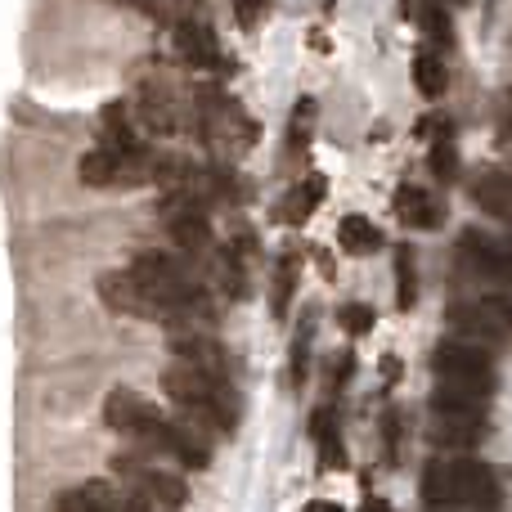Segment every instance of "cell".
I'll use <instances>...</instances> for the list:
<instances>
[{"label":"cell","instance_id":"12","mask_svg":"<svg viewBox=\"0 0 512 512\" xmlns=\"http://www.w3.org/2000/svg\"><path fill=\"white\" fill-rule=\"evenodd\" d=\"M167 351H171V360L194 364V369L216 373V378L234 382V373H239V360L225 351V342L212 333V328H171Z\"/></svg>","mask_w":512,"mask_h":512},{"label":"cell","instance_id":"20","mask_svg":"<svg viewBox=\"0 0 512 512\" xmlns=\"http://www.w3.org/2000/svg\"><path fill=\"white\" fill-rule=\"evenodd\" d=\"M297 283H301V252H279L274 256V270H270V315L274 319H288L292 297H297Z\"/></svg>","mask_w":512,"mask_h":512},{"label":"cell","instance_id":"17","mask_svg":"<svg viewBox=\"0 0 512 512\" xmlns=\"http://www.w3.org/2000/svg\"><path fill=\"white\" fill-rule=\"evenodd\" d=\"M396 216L405 230H441L445 225V203L423 185H400L396 189Z\"/></svg>","mask_w":512,"mask_h":512},{"label":"cell","instance_id":"38","mask_svg":"<svg viewBox=\"0 0 512 512\" xmlns=\"http://www.w3.org/2000/svg\"><path fill=\"white\" fill-rule=\"evenodd\" d=\"M436 512H459V508H436Z\"/></svg>","mask_w":512,"mask_h":512},{"label":"cell","instance_id":"4","mask_svg":"<svg viewBox=\"0 0 512 512\" xmlns=\"http://www.w3.org/2000/svg\"><path fill=\"white\" fill-rule=\"evenodd\" d=\"M158 382H162L171 405H176L189 423L203 427V432H212V436L239 432L243 414H239V396H234L230 378H216V373H203V369H194V364L171 360Z\"/></svg>","mask_w":512,"mask_h":512},{"label":"cell","instance_id":"31","mask_svg":"<svg viewBox=\"0 0 512 512\" xmlns=\"http://www.w3.org/2000/svg\"><path fill=\"white\" fill-rule=\"evenodd\" d=\"M427 167H432V176L441 180V185H454V176H459V144H454V135L432 140V149H427Z\"/></svg>","mask_w":512,"mask_h":512},{"label":"cell","instance_id":"16","mask_svg":"<svg viewBox=\"0 0 512 512\" xmlns=\"http://www.w3.org/2000/svg\"><path fill=\"white\" fill-rule=\"evenodd\" d=\"M306 432L319 450V468H346V463H351V454H346V436H342V414H337L333 405L310 409Z\"/></svg>","mask_w":512,"mask_h":512},{"label":"cell","instance_id":"41","mask_svg":"<svg viewBox=\"0 0 512 512\" xmlns=\"http://www.w3.org/2000/svg\"><path fill=\"white\" fill-rule=\"evenodd\" d=\"M508 248H512V239H508Z\"/></svg>","mask_w":512,"mask_h":512},{"label":"cell","instance_id":"26","mask_svg":"<svg viewBox=\"0 0 512 512\" xmlns=\"http://www.w3.org/2000/svg\"><path fill=\"white\" fill-rule=\"evenodd\" d=\"M310 351H315V324L301 319L297 333H292V346H288V387L301 391L310 382Z\"/></svg>","mask_w":512,"mask_h":512},{"label":"cell","instance_id":"9","mask_svg":"<svg viewBox=\"0 0 512 512\" xmlns=\"http://www.w3.org/2000/svg\"><path fill=\"white\" fill-rule=\"evenodd\" d=\"M239 122H243V108L221 81L203 77L189 90V126H194V140L203 144V149L239 140Z\"/></svg>","mask_w":512,"mask_h":512},{"label":"cell","instance_id":"5","mask_svg":"<svg viewBox=\"0 0 512 512\" xmlns=\"http://www.w3.org/2000/svg\"><path fill=\"white\" fill-rule=\"evenodd\" d=\"M77 176H81V185H90V189L153 185V176H158V149H153V144H144V140L140 144H126V149L99 140L95 149L81 153Z\"/></svg>","mask_w":512,"mask_h":512},{"label":"cell","instance_id":"1","mask_svg":"<svg viewBox=\"0 0 512 512\" xmlns=\"http://www.w3.org/2000/svg\"><path fill=\"white\" fill-rule=\"evenodd\" d=\"M104 423L108 432H117L122 441L144 445L158 459H176L180 468H212V432H203L198 423H189L185 414H167L149 396H140L135 387H113L104 396Z\"/></svg>","mask_w":512,"mask_h":512},{"label":"cell","instance_id":"10","mask_svg":"<svg viewBox=\"0 0 512 512\" xmlns=\"http://www.w3.org/2000/svg\"><path fill=\"white\" fill-rule=\"evenodd\" d=\"M95 292H99V301L122 319H140V324H162V328L171 324L167 301H162L158 292L131 270V265H122V270H104L99 283H95Z\"/></svg>","mask_w":512,"mask_h":512},{"label":"cell","instance_id":"29","mask_svg":"<svg viewBox=\"0 0 512 512\" xmlns=\"http://www.w3.org/2000/svg\"><path fill=\"white\" fill-rule=\"evenodd\" d=\"M418 252L409 243L396 248V310H414L418 306Z\"/></svg>","mask_w":512,"mask_h":512},{"label":"cell","instance_id":"25","mask_svg":"<svg viewBox=\"0 0 512 512\" xmlns=\"http://www.w3.org/2000/svg\"><path fill=\"white\" fill-rule=\"evenodd\" d=\"M337 248L346 256H373V252H382V230L369 216H346L337 225Z\"/></svg>","mask_w":512,"mask_h":512},{"label":"cell","instance_id":"33","mask_svg":"<svg viewBox=\"0 0 512 512\" xmlns=\"http://www.w3.org/2000/svg\"><path fill=\"white\" fill-rule=\"evenodd\" d=\"M234 5V23H239V32H256L265 18V9H270V0H230Z\"/></svg>","mask_w":512,"mask_h":512},{"label":"cell","instance_id":"21","mask_svg":"<svg viewBox=\"0 0 512 512\" xmlns=\"http://www.w3.org/2000/svg\"><path fill=\"white\" fill-rule=\"evenodd\" d=\"M324 198H328V180L319 176V171H310V176L288 194V203H283V212H279V216L292 225V230H301V225H306L310 216H315L319 207H324Z\"/></svg>","mask_w":512,"mask_h":512},{"label":"cell","instance_id":"39","mask_svg":"<svg viewBox=\"0 0 512 512\" xmlns=\"http://www.w3.org/2000/svg\"><path fill=\"white\" fill-rule=\"evenodd\" d=\"M454 5H468V0H454Z\"/></svg>","mask_w":512,"mask_h":512},{"label":"cell","instance_id":"14","mask_svg":"<svg viewBox=\"0 0 512 512\" xmlns=\"http://www.w3.org/2000/svg\"><path fill=\"white\" fill-rule=\"evenodd\" d=\"M171 32H176V54L189 63V68L216 72V77L234 68V63L225 59V45H221V36H216V27L207 23L203 14H194V18H185V23H176Z\"/></svg>","mask_w":512,"mask_h":512},{"label":"cell","instance_id":"28","mask_svg":"<svg viewBox=\"0 0 512 512\" xmlns=\"http://www.w3.org/2000/svg\"><path fill=\"white\" fill-rule=\"evenodd\" d=\"M113 5L135 9V14L153 18V23H162V27H176V23H185V18H194L198 0H113Z\"/></svg>","mask_w":512,"mask_h":512},{"label":"cell","instance_id":"2","mask_svg":"<svg viewBox=\"0 0 512 512\" xmlns=\"http://www.w3.org/2000/svg\"><path fill=\"white\" fill-rule=\"evenodd\" d=\"M131 270L167 301V328H207L216 324V292L194 265V256L180 248H144L131 261Z\"/></svg>","mask_w":512,"mask_h":512},{"label":"cell","instance_id":"7","mask_svg":"<svg viewBox=\"0 0 512 512\" xmlns=\"http://www.w3.org/2000/svg\"><path fill=\"white\" fill-rule=\"evenodd\" d=\"M432 373L441 378V387H459L472 396H495L499 391V369H495V351L468 337H445L432 351Z\"/></svg>","mask_w":512,"mask_h":512},{"label":"cell","instance_id":"6","mask_svg":"<svg viewBox=\"0 0 512 512\" xmlns=\"http://www.w3.org/2000/svg\"><path fill=\"white\" fill-rule=\"evenodd\" d=\"M153 459H158V454L144 450V445L113 454V477L122 481L126 490H135L140 499H149L158 512H180L189 504V481L180 477V472L153 463Z\"/></svg>","mask_w":512,"mask_h":512},{"label":"cell","instance_id":"19","mask_svg":"<svg viewBox=\"0 0 512 512\" xmlns=\"http://www.w3.org/2000/svg\"><path fill=\"white\" fill-rule=\"evenodd\" d=\"M409 77H414V90L423 99H441L445 90H450V63H445V50L423 45V50L414 54V63H409Z\"/></svg>","mask_w":512,"mask_h":512},{"label":"cell","instance_id":"8","mask_svg":"<svg viewBox=\"0 0 512 512\" xmlns=\"http://www.w3.org/2000/svg\"><path fill=\"white\" fill-rule=\"evenodd\" d=\"M158 221L167 230V243L189 256L212 252L216 248V230H212V207L189 189H162L158 198Z\"/></svg>","mask_w":512,"mask_h":512},{"label":"cell","instance_id":"40","mask_svg":"<svg viewBox=\"0 0 512 512\" xmlns=\"http://www.w3.org/2000/svg\"><path fill=\"white\" fill-rule=\"evenodd\" d=\"M400 5H405V9H409V0H400Z\"/></svg>","mask_w":512,"mask_h":512},{"label":"cell","instance_id":"35","mask_svg":"<svg viewBox=\"0 0 512 512\" xmlns=\"http://www.w3.org/2000/svg\"><path fill=\"white\" fill-rule=\"evenodd\" d=\"M301 512H342V504H333V499H310Z\"/></svg>","mask_w":512,"mask_h":512},{"label":"cell","instance_id":"27","mask_svg":"<svg viewBox=\"0 0 512 512\" xmlns=\"http://www.w3.org/2000/svg\"><path fill=\"white\" fill-rule=\"evenodd\" d=\"M248 252H239L234 243H225L221 248V292L230 301H243L252 292V279H248Z\"/></svg>","mask_w":512,"mask_h":512},{"label":"cell","instance_id":"3","mask_svg":"<svg viewBox=\"0 0 512 512\" xmlns=\"http://www.w3.org/2000/svg\"><path fill=\"white\" fill-rule=\"evenodd\" d=\"M423 504L459 512H504V486L477 454H436L423 468Z\"/></svg>","mask_w":512,"mask_h":512},{"label":"cell","instance_id":"23","mask_svg":"<svg viewBox=\"0 0 512 512\" xmlns=\"http://www.w3.org/2000/svg\"><path fill=\"white\" fill-rule=\"evenodd\" d=\"M414 23H418V32L427 36V45H436V50H450V45H459L454 14H450V5H445V0H418Z\"/></svg>","mask_w":512,"mask_h":512},{"label":"cell","instance_id":"34","mask_svg":"<svg viewBox=\"0 0 512 512\" xmlns=\"http://www.w3.org/2000/svg\"><path fill=\"white\" fill-rule=\"evenodd\" d=\"M486 301H490V310L499 315V324L508 328V342H512V292H486Z\"/></svg>","mask_w":512,"mask_h":512},{"label":"cell","instance_id":"22","mask_svg":"<svg viewBox=\"0 0 512 512\" xmlns=\"http://www.w3.org/2000/svg\"><path fill=\"white\" fill-rule=\"evenodd\" d=\"M315 117H319V104L310 95H301L297 104H292L288 140H283V153H288V162L310 158V144H315Z\"/></svg>","mask_w":512,"mask_h":512},{"label":"cell","instance_id":"11","mask_svg":"<svg viewBox=\"0 0 512 512\" xmlns=\"http://www.w3.org/2000/svg\"><path fill=\"white\" fill-rule=\"evenodd\" d=\"M135 122H140L144 135H158V140H171L185 122V104H180L171 77L162 72H149V77L135 81Z\"/></svg>","mask_w":512,"mask_h":512},{"label":"cell","instance_id":"24","mask_svg":"<svg viewBox=\"0 0 512 512\" xmlns=\"http://www.w3.org/2000/svg\"><path fill=\"white\" fill-rule=\"evenodd\" d=\"M99 140L117 144V149L140 144V122H135L131 99H113V104H104V113H99Z\"/></svg>","mask_w":512,"mask_h":512},{"label":"cell","instance_id":"37","mask_svg":"<svg viewBox=\"0 0 512 512\" xmlns=\"http://www.w3.org/2000/svg\"><path fill=\"white\" fill-rule=\"evenodd\" d=\"M504 126H508V135H512V86L504 90Z\"/></svg>","mask_w":512,"mask_h":512},{"label":"cell","instance_id":"13","mask_svg":"<svg viewBox=\"0 0 512 512\" xmlns=\"http://www.w3.org/2000/svg\"><path fill=\"white\" fill-rule=\"evenodd\" d=\"M459 265L468 274H477V279L495 283V288H512V248L486 230L459 234Z\"/></svg>","mask_w":512,"mask_h":512},{"label":"cell","instance_id":"36","mask_svg":"<svg viewBox=\"0 0 512 512\" xmlns=\"http://www.w3.org/2000/svg\"><path fill=\"white\" fill-rule=\"evenodd\" d=\"M360 512H396V508H391V504H387V499L369 495V499H364V508H360Z\"/></svg>","mask_w":512,"mask_h":512},{"label":"cell","instance_id":"32","mask_svg":"<svg viewBox=\"0 0 512 512\" xmlns=\"http://www.w3.org/2000/svg\"><path fill=\"white\" fill-rule=\"evenodd\" d=\"M337 319H342V328L351 337H364V333H373V324H378V310H373L369 301H342Z\"/></svg>","mask_w":512,"mask_h":512},{"label":"cell","instance_id":"15","mask_svg":"<svg viewBox=\"0 0 512 512\" xmlns=\"http://www.w3.org/2000/svg\"><path fill=\"white\" fill-rule=\"evenodd\" d=\"M445 324L454 328V337H468V342H481V346H504L508 342V328L499 324V315L490 310V301H454L450 310H445Z\"/></svg>","mask_w":512,"mask_h":512},{"label":"cell","instance_id":"30","mask_svg":"<svg viewBox=\"0 0 512 512\" xmlns=\"http://www.w3.org/2000/svg\"><path fill=\"white\" fill-rule=\"evenodd\" d=\"M378 432H382V463L387 468H396L400 463V445H405V409H382V423H378Z\"/></svg>","mask_w":512,"mask_h":512},{"label":"cell","instance_id":"18","mask_svg":"<svg viewBox=\"0 0 512 512\" xmlns=\"http://www.w3.org/2000/svg\"><path fill=\"white\" fill-rule=\"evenodd\" d=\"M472 203L486 216H495V221L512 225V171H481L472 180Z\"/></svg>","mask_w":512,"mask_h":512}]
</instances>
